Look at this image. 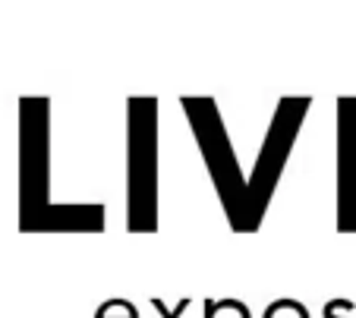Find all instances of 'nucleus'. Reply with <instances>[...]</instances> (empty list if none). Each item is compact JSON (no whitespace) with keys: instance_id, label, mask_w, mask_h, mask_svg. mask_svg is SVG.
<instances>
[{"instance_id":"obj_1","label":"nucleus","mask_w":356,"mask_h":318,"mask_svg":"<svg viewBox=\"0 0 356 318\" xmlns=\"http://www.w3.org/2000/svg\"><path fill=\"white\" fill-rule=\"evenodd\" d=\"M265 318H309V315H306V309H300L296 303H277V306H271Z\"/></svg>"}]
</instances>
